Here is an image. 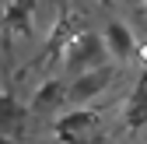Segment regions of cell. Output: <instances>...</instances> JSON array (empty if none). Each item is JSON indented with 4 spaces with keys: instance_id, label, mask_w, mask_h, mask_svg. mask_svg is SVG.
<instances>
[{
    "instance_id": "1",
    "label": "cell",
    "mask_w": 147,
    "mask_h": 144,
    "mask_svg": "<svg viewBox=\"0 0 147 144\" xmlns=\"http://www.w3.org/2000/svg\"><path fill=\"white\" fill-rule=\"evenodd\" d=\"M63 49H67L63 53V70H67L70 77H77V74L95 70L102 63V56H105V39L95 35V32H77Z\"/></svg>"
},
{
    "instance_id": "5",
    "label": "cell",
    "mask_w": 147,
    "mask_h": 144,
    "mask_svg": "<svg viewBox=\"0 0 147 144\" xmlns=\"http://www.w3.org/2000/svg\"><path fill=\"white\" fill-rule=\"evenodd\" d=\"M67 102V81L63 77H46L28 98V113H53L56 105Z\"/></svg>"
},
{
    "instance_id": "4",
    "label": "cell",
    "mask_w": 147,
    "mask_h": 144,
    "mask_svg": "<svg viewBox=\"0 0 147 144\" xmlns=\"http://www.w3.org/2000/svg\"><path fill=\"white\" fill-rule=\"evenodd\" d=\"M123 123H126V130H144L147 127V70L130 88V98H126V109H123Z\"/></svg>"
},
{
    "instance_id": "3",
    "label": "cell",
    "mask_w": 147,
    "mask_h": 144,
    "mask_svg": "<svg viewBox=\"0 0 147 144\" xmlns=\"http://www.w3.org/2000/svg\"><path fill=\"white\" fill-rule=\"evenodd\" d=\"M102 39H105V53H109L116 63L133 60V53H137V35L130 32V25H123V21H109V25L102 28Z\"/></svg>"
},
{
    "instance_id": "2",
    "label": "cell",
    "mask_w": 147,
    "mask_h": 144,
    "mask_svg": "<svg viewBox=\"0 0 147 144\" xmlns=\"http://www.w3.org/2000/svg\"><path fill=\"white\" fill-rule=\"evenodd\" d=\"M112 81H116V67L84 70V74H77V77L67 81V102L70 105H88V102H95L105 88H112Z\"/></svg>"
},
{
    "instance_id": "6",
    "label": "cell",
    "mask_w": 147,
    "mask_h": 144,
    "mask_svg": "<svg viewBox=\"0 0 147 144\" xmlns=\"http://www.w3.org/2000/svg\"><path fill=\"white\" fill-rule=\"evenodd\" d=\"M25 113H28V105H21L7 92H0V130H14L18 123L25 120Z\"/></svg>"
}]
</instances>
